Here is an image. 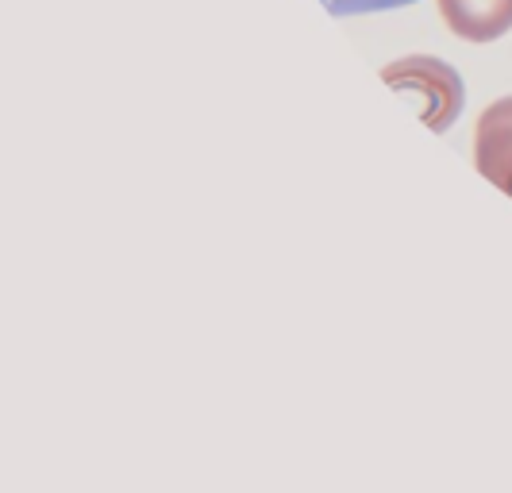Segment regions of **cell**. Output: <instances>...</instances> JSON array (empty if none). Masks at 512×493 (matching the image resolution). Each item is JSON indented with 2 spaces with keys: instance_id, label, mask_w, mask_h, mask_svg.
Instances as JSON below:
<instances>
[{
  "instance_id": "2",
  "label": "cell",
  "mask_w": 512,
  "mask_h": 493,
  "mask_svg": "<svg viewBox=\"0 0 512 493\" xmlns=\"http://www.w3.org/2000/svg\"><path fill=\"white\" fill-rule=\"evenodd\" d=\"M474 166L512 197V97L493 101L474 128Z\"/></svg>"
},
{
  "instance_id": "4",
  "label": "cell",
  "mask_w": 512,
  "mask_h": 493,
  "mask_svg": "<svg viewBox=\"0 0 512 493\" xmlns=\"http://www.w3.org/2000/svg\"><path fill=\"white\" fill-rule=\"evenodd\" d=\"M416 0H324V8L332 16H366V12H389V8H405Z\"/></svg>"
},
{
  "instance_id": "1",
  "label": "cell",
  "mask_w": 512,
  "mask_h": 493,
  "mask_svg": "<svg viewBox=\"0 0 512 493\" xmlns=\"http://www.w3.org/2000/svg\"><path fill=\"white\" fill-rule=\"evenodd\" d=\"M382 78L397 89V93H409L424 124L432 131H447L455 124L462 108V81L459 74L436 62V58H401V62H389L382 70Z\"/></svg>"
},
{
  "instance_id": "3",
  "label": "cell",
  "mask_w": 512,
  "mask_h": 493,
  "mask_svg": "<svg viewBox=\"0 0 512 493\" xmlns=\"http://www.w3.org/2000/svg\"><path fill=\"white\" fill-rule=\"evenodd\" d=\"M439 16L466 43H493L512 27V0H439Z\"/></svg>"
}]
</instances>
